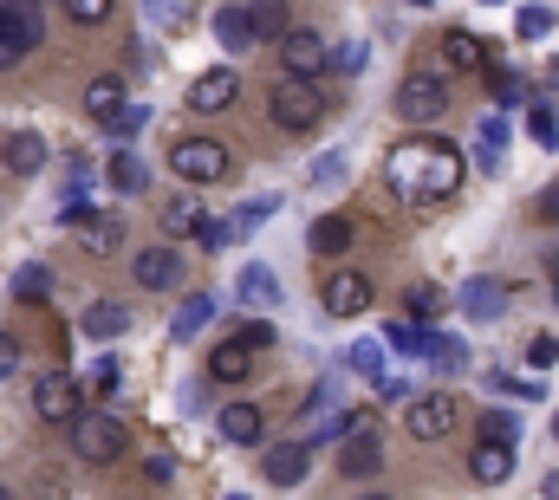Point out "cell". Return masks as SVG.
<instances>
[{
    "instance_id": "cell-34",
    "label": "cell",
    "mask_w": 559,
    "mask_h": 500,
    "mask_svg": "<svg viewBox=\"0 0 559 500\" xmlns=\"http://www.w3.org/2000/svg\"><path fill=\"white\" fill-rule=\"evenodd\" d=\"M429 365H436L442 377H455L462 365H468V345H462V338H449V332H436V338H429Z\"/></svg>"
},
{
    "instance_id": "cell-36",
    "label": "cell",
    "mask_w": 559,
    "mask_h": 500,
    "mask_svg": "<svg viewBox=\"0 0 559 500\" xmlns=\"http://www.w3.org/2000/svg\"><path fill=\"white\" fill-rule=\"evenodd\" d=\"M481 72H488L495 105H521V98H527V79H521V72H508V66H481Z\"/></svg>"
},
{
    "instance_id": "cell-42",
    "label": "cell",
    "mask_w": 559,
    "mask_h": 500,
    "mask_svg": "<svg viewBox=\"0 0 559 500\" xmlns=\"http://www.w3.org/2000/svg\"><path fill=\"white\" fill-rule=\"evenodd\" d=\"M554 118H559V111L547 105V98H540V105L527 111V136H534L540 150H559V124H554Z\"/></svg>"
},
{
    "instance_id": "cell-21",
    "label": "cell",
    "mask_w": 559,
    "mask_h": 500,
    "mask_svg": "<svg viewBox=\"0 0 559 500\" xmlns=\"http://www.w3.org/2000/svg\"><path fill=\"white\" fill-rule=\"evenodd\" d=\"M202 325H215V293H189L176 306V319H169V338L189 345V338H202Z\"/></svg>"
},
{
    "instance_id": "cell-27",
    "label": "cell",
    "mask_w": 559,
    "mask_h": 500,
    "mask_svg": "<svg viewBox=\"0 0 559 500\" xmlns=\"http://www.w3.org/2000/svg\"><path fill=\"white\" fill-rule=\"evenodd\" d=\"M118 111H124V79H111V72L92 79V85H85V118L105 124V118H118Z\"/></svg>"
},
{
    "instance_id": "cell-4",
    "label": "cell",
    "mask_w": 559,
    "mask_h": 500,
    "mask_svg": "<svg viewBox=\"0 0 559 500\" xmlns=\"http://www.w3.org/2000/svg\"><path fill=\"white\" fill-rule=\"evenodd\" d=\"M66 429H72V455L92 462V468H105V462L124 455V422H118L111 409H79Z\"/></svg>"
},
{
    "instance_id": "cell-51",
    "label": "cell",
    "mask_w": 559,
    "mask_h": 500,
    "mask_svg": "<svg viewBox=\"0 0 559 500\" xmlns=\"http://www.w3.org/2000/svg\"><path fill=\"white\" fill-rule=\"evenodd\" d=\"M527 358H534L540 371H547V365H559V338H534V345H527Z\"/></svg>"
},
{
    "instance_id": "cell-48",
    "label": "cell",
    "mask_w": 559,
    "mask_h": 500,
    "mask_svg": "<svg viewBox=\"0 0 559 500\" xmlns=\"http://www.w3.org/2000/svg\"><path fill=\"white\" fill-rule=\"evenodd\" d=\"M501 143H508V118H488V124H481V163H488V169H495Z\"/></svg>"
},
{
    "instance_id": "cell-37",
    "label": "cell",
    "mask_w": 559,
    "mask_h": 500,
    "mask_svg": "<svg viewBox=\"0 0 559 500\" xmlns=\"http://www.w3.org/2000/svg\"><path fill=\"white\" fill-rule=\"evenodd\" d=\"M189 13H195L189 0H143V20H150V26H163V33L189 26Z\"/></svg>"
},
{
    "instance_id": "cell-45",
    "label": "cell",
    "mask_w": 559,
    "mask_h": 500,
    "mask_svg": "<svg viewBox=\"0 0 559 500\" xmlns=\"http://www.w3.org/2000/svg\"><path fill=\"white\" fill-rule=\"evenodd\" d=\"M481 442H508V449H521V422H514L508 409H488V416H481Z\"/></svg>"
},
{
    "instance_id": "cell-19",
    "label": "cell",
    "mask_w": 559,
    "mask_h": 500,
    "mask_svg": "<svg viewBox=\"0 0 559 500\" xmlns=\"http://www.w3.org/2000/svg\"><path fill=\"white\" fill-rule=\"evenodd\" d=\"M0 163H7L13 176H39V169H46V136H39V130H13V136L0 143Z\"/></svg>"
},
{
    "instance_id": "cell-41",
    "label": "cell",
    "mask_w": 559,
    "mask_h": 500,
    "mask_svg": "<svg viewBox=\"0 0 559 500\" xmlns=\"http://www.w3.org/2000/svg\"><path fill=\"white\" fill-rule=\"evenodd\" d=\"M143 124H150V105H131V98H124V111H118V118H105V136L131 143V136H138Z\"/></svg>"
},
{
    "instance_id": "cell-38",
    "label": "cell",
    "mask_w": 559,
    "mask_h": 500,
    "mask_svg": "<svg viewBox=\"0 0 559 500\" xmlns=\"http://www.w3.org/2000/svg\"><path fill=\"white\" fill-rule=\"evenodd\" d=\"M345 371H358V377H371V383H378V377H384V345L358 338V345L345 352Z\"/></svg>"
},
{
    "instance_id": "cell-16",
    "label": "cell",
    "mask_w": 559,
    "mask_h": 500,
    "mask_svg": "<svg viewBox=\"0 0 559 500\" xmlns=\"http://www.w3.org/2000/svg\"><path fill=\"white\" fill-rule=\"evenodd\" d=\"M468 475H475L481 488L514 481V449H508V442H475V449H468Z\"/></svg>"
},
{
    "instance_id": "cell-7",
    "label": "cell",
    "mask_w": 559,
    "mask_h": 500,
    "mask_svg": "<svg viewBox=\"0 0 559 500\" xmlns=\"http://www.w3.org/2000/svg\"><path fill=\"white\" fill-rule=\"evenodd\" d=\"M319 299H325V312H332V319H358V312H371L378 286H371L358 266H332V273H325V286H319Z\"/></svg>"
},
{
    "instance_id": "cell-25",
    "label": "cell",
    "mask_w": 559,
    "mask_h": 500,
    "mask_svg": "<svg viewBox=\"0 0 559 500\" xmlns=\"http://www.w3.org/2000/svg\"><path fill=\"white\" fill-rule=\"evenodd\" d=\"M241 13H248V33L254 39H280L293 26V7L286 0H241Z\"/></svg>"
},
{
    "instance_id": "cell-43",
    "label": "cell",
    "mask_w": 559,
    "mask_h": 500,
    "mask_svg": "<svg viewBox=\"0 0 559 500\" xmlns=\"http://www.w3.org/2000/svg\"><path fill=\"white\" fill-rule=\"evenodd\" d=\"M118 383H124V365H118V358H98V365H92V383H85V390H92L98 403H111V396H118Z\"/></svg>"
},
{
    "instance_id": "cell-5",
    "label": "cell",
    "mask_w": 559,
    "mask_h": 500,
    "mask_svg": "<svg viewBox=\"0 0 559 500\" xmlns=\"http://www.w3.org/2000/svg\"><path fill=\"white\" fill-rule=\"evenodd\" d=\"M46 39V0H0V72Z\"/></svg>"
},
{
    "instance_id": "cell-30",
    "label": "cell",
    "mask_w": 559,
    "mask_h": 500,
    "mask_svg": "<svg viewBox=\"0 0 559 500\" xmlns=\"http://www.w3.org/2000/svg\"><path fill=\"white\" fill-rule=\"evenodd\" d=\"M274 209H280V195H254V202H241V209L228 215V241H241V235H254V228H261V222H267Z\"/></svg>"
},
{
    "instance_id": "cell-1",
    "label": "cell",
    "mask_w": 559,
    "mask_h": 500,
    "mask_svg": "<svg viewBox=\"0 0 559 500\" xmlns=\"http://www.w3.org/2000/svg\"><path fill=\"white\" fill-rule=\"evenodd\" d=\"M462 150L449 143V136H411V143H397L391 150V182H397V195H411V202H449L455 189H462Z\"/></svg>"
},
{
    "instance_id": "cell-23",
    "label": "cell",
    "mask_w": 559,
    "mask_h": 500,
    "mask_svg": "<svg viewBox=\"0 0 559 500\" xmlns=\"http://www.w3.org/2000/svg\"><path fill=\"white\" fill-rule=\"evenodd\" d=\"M436 59L455 66V72H481V66H488V46H481L475 33H442V39H436Z\"/></svg>"
},
{
    "instance_id": "cell-57",
    "label": "cell",
    "mask_w": 559,
    "mask_h": 500,
    "mask_svg": "<svg viewBox=\"0 0 559 500\" xmlns=\"http://www.w3.org/2000/svg\"><path fill=\"white\" fill-rule=\"evenodd\" d=\"M358 500H391V495H358Z\"/></svg>"
},
{
    "instance_id": "cell-58",
    "label": "cell",
    "mask_w": 559,
    "mask_h": 500,
    "mask_svg": "<svg viewBox=\"0 0 559 500\" xmlns=\"http://www.w3.org/2000/svg\"><path fill=\"white\" fill-rule=\"evenodd\" d=\"M411 7H436V0H411Z\"/></svg>"
},
{
    "instance_id": "cell-9",
    "label": "cell",
    "mask_w": 559,
    "mask_h": 500,
    "mask_svg": "<svg viewBox=\"0 0 559 500\" xmlns=\"http://www.w3.org/2000/svg\"><path fill=\"white\" fill-rule=\"evenodd\" d=\"M79 409H85V390H79V377L46 371L39 383H33V416H39V422H72Z\"/></svg>"
},
{
    "instance_id": "cell-33",
    "label": "cell",
    "mask_w": 559,
    "mask_h": 500,
    "mask_svg": "<svg viewBox=\"0 0 559 500\" xmlns=\"http://www.w3.org/2000/svg\"><path fill=\"white\" fill-rule=\"evenodd\" d=\"M13 299H26V306L52 299V266H20L13 273Z\"/></svg>"
},
{
    "instance_id": "cell-3",
    "label": "cell",
    "mask_w": 559,
    "mask_h": 500,
    "mask_svg": "<svg viewBox=\"0 0 559 500\" xmlns=\"http://www.w3.org/2000/svg\"><path fill=\"white\" fill-rule=\"evenodd\" d=\"M169 169H176L189 189H209V182H228V176H235V156H228V143H215V136H176V143H169Z\"/></svg>"
},
{
    "instance_id": "cell-50",
    "label": "cell",
    "mask_w": 559,
    "mask_h": 500,
    "mask_svg": "<svg viewBox=\"0 0 559 500\" xmlns=\"http://www.w3.org/2000/svg\"><path fill=\"white\" fill-rule=\"evenodd\" d=\"M169 475H176V462H169V455H150V462H143V481H156V488H169Z\"/></svg>"
},
{
    "instance_id": "cell-59",
    "label": "cell",
    "mask_w": 559,
    "mask_h": 500,
    "mask_svg": "<svg viewBox=\"0 0 559 500\" xmlns=\"http://www.w3.org/2000/svg\"><path fill=\"white\" fill-rule=\"evenodd\" d=\"M0 500H13V488H0Z\"/></svg>"
},
{
    "instance_id": "cell-18",
    "label": "cell",
    "mask_w": 559,
    "mask_h": 500,
    "mask_svg": "<svg viewBox=\"0 0 559 500\" xmlns=\"http://www.w3.org/2000/svg\"><path fill=\"white\" fill-rule=\"evenodd\" d=\"M352 241H358V222H352V215H319L312 235H306V248L319 253V260H338Z\"/></svg>"
},
{
    "instance_id": "cell-54",
    "label": "cell",
    "mask_w": 559,
    "mask_h": 500,
    "mask_svg": "<svg viewBox=\"0 0 559 500\" xmlns=\"http://www.w3.org/2000/svg\"><path fill=\"white\" fill-rule=\"evenodd\" d=\"M547 92H559V59L547 66Z\"/></svg>"
},
{
    "instance_id": "cell-39",
    "label": "cell",
    "mask_w": 559,
    "mask_h": 500,
    "mask_svg": "<svg viewBox=\"0 0 559 500\" xmlns=\"http://www.w3.org/2000/svg\"><path fill=\"white\" fill-rule=\"evenodd\" d=\"M442 306H449V293H442V286H429V279H423V286H411V293H404V312H411V319H436Z\"/></svg>"
},
{
    "instance_id": "cell-20",
    "label": "cell",
    "mask_w": 559,
    "mask_h": 500,
    "mask_svg": "<svg viewBox=\"0 0 559 500\" xmlns=\"http://www.w3.org/2000/svg\"><path fill=\"white\" fill-rule=\"evenodd\" d=\"M79 332H85V338H98V345H111V338H124V332H131V312H124L118 299H92V306H85V319H79Z\"/></svg>"
},
{
    "instance_id": "cell-46",
    "label": "cell",
    "mask_w": 559,
    "mask_h": 500,
    "mask_svg": "<svg viewBox=\"0 0 559 500\" xmlns=\"http://www.w3.org/2000/svg\"><path fill=\"white\" fill-rule=\"evenodd\" d=\"M554 33V7H521V39H547Z\"/></svg>"
},
{
    "instance_id": "cell-44",
    "label": "cell",
    "mask_w": 559,
    "mask_h": 500,
    "mask_svg": "<svg viewBox=\"0 0 559 500\" xmlns=\"http://www.w3.org/2000/svg\"><path fill=\"white\" fill-rule=\"evenodd\" d=\"M306 182H312V189H338V182H345V150H325V156L306 169Z\"/></svg>"
},
{
    "instance_id": "cell-24",
    "label": "cell",
    "mask_w": 559,
    "mask_h": 500,
    "mask_svg": "<svg viewBox=\"0 0 559 500\" xmlns=\"http://www.w3.org/2000/svg\"><path fill=\"white\" fill-rule=\"evenodd\" d=\"M429 338H436V325H429V319H411V312L384 325V345L404 352V358H429Z\"/></svg>"
},
{
    "instance_id": "cell-56",
    "label": "cell",
    "mask_w": 559,
    "mask_h": 500,
    "mask_svg": "<svg viewBox=\"0 0 559 500\" xmlns=\"http://www.w3.org/2000/svg\"><path fill=\"white\" fill-rule=\"evenodd\" d=\"M554 306H559V260H554Z\"/></svg>"
},
{
    "instance_id": "cell-2",
    "label": "cell",
    "mask_w": 559,
    "mask_h": 500,
    "mask_svg": "<svg viewBox=\"0 0 559 500\" xmlns=\"http://www.w3.org/2000/svg\"><path fill=\"white\" fill-rule=\"evenodd\" d=\"M267 111H274L280 130L306 136V130H319L325 118H332V98L319 92V79H280L274 92H267Z\"/></svg>"
},
{
    "instance_id": "cell-52",
    "label": "cell",
    "mask_w": 559,
    "mask_h": 500,
    "mask_svg": "<svg viewBox=\"0 0 559 500\" xmlns=\"http://www.w3.org/2000/svg\"><path fill=\"white\" fill-rule=\"evenodd\" d=\"M13 371H20V338L0 332V377H13Z\"/></svg>"
},
{
    "instance_id": "cell-26",
    "label": "cell",
    "mask_w": 559,
    "mask_h": 500,
    "mask_svg": "<svg viewBox=\"0 0 559 500\" xmlns=\"http://www.w3.org/2000/svg\"><path fill=\"white\" fill-rule=\"evenodd\" d=\"M209 377H215V383H241V377H254V352H248L241 338L215 345V352H209Z\"/></svg>"
},
{
    "instance_id": "cell-28",
    "label": "cell",
    "mask_w": 559,
    "mask_h": 500,
    "mask_svg": "<svg viewBox=\"0 0 559 500\" xmlns=\"http://www.w3.org/2000/svg\"><path fill=\"white\" fill-rule=\"evenodd\" d=\"M462 312H468V319H501V312H508V293H501L495 279H468V286H462Z\"/></svg>"
},
{
    "instance_id": "cell-60",
    "label": "cell",
    "mask_w": 559,
    "mask_h": 500,
    "mask_svg": "<svg viewBox=\"0 0 559 500\" xmlns=\"http://www.w3.org/2000/svg\"><path fill=\"white\" fill-rule=\"evenodd\" d=\"M228 500H248V495H228Z\"/></svg>"
},
{
    "instance_id": "cell-6",
    "label": "cell",
    "mask_w": 559,
    "mask_h": 500,
    "mask_svg": "<svg viewBox=\"0 0 559 500\" xmlns=\"http://www.w3.org/2000/svg\"><path fill=\"white\" fill-rule=\"evenodd\" d=\"M274 46H280V66H286V79H319V72L332 66V39H325L319 26H286Z\"/></svg>"
},
{
    "instance_id": "cell-12",
    "label": "cell",
    "mask_w": 559,
    "mask_h": 500,
    "mask_svg": "<svg viewBox=\"0 0 559 500\" xmlns=\"http://www.w3.org/2000/svg\"><path fill=\"white\" fill-rule=\"evenodd\" d=\"M455 422H462V409H455V396H449V390L411 396V436H417V442H442Z\"/></svg>"
},
{
    "instance_id": "cell-31",
    "label": "cell",
    "mask_w": 559,
    "mask_h": 500,
    "mask_svg": "<svg viewBox=\"0 0 559 500\" xmlns=\"http://www.w3.org/2000/svg\"><path fill=\"white\" fill-rule=\"evenodd\" d=\"M215 39H222L228 52H248V46H254V33H248V13H241V7H222V13H215Z\"/></svg>"
},
{
    "instance_id": "cell-10",
    "label": "cell",
    "mask_w": 559,
    "mask_h": 500,
    "mask_svg": "<svg viewBox=\"0 0 559 500\" xmlns=\"http://www.w3.org/2000/svg\"><path fill=\"white\" fill-rule=\"evenodd\" d=\"M397 111L417 118V124L442 118V111H449V85H442V72H404V85H397Z\"/></svg>"
},
{
    "instance_id": "cell-13",
    "label": "cell",
    "mask_w": 559,
    "mask_h": 500,
    "mask_svg": "<svg viewBox=\"0 0 559 500\" xmlns=\"http://www.w3.org/2000/svg\"><path fill=\"white\" fill-rule=\"evenodd\" d=\"M131 273H138L143 293H176L189 266H182V253H176V248H143L138 260H131Z\"/></svg>"
},
{
    "instance_id": "cell-49",
    "label": "cell",
    "mask_w": 559,
    "mask_h": 500,
    "mask_svg": "<svg viewBox=\"0 0 559 500\" xmlns=\"http://www.w3.org/2000/svg\"><path fill=\"white\" fill-rule=\"evenodd\" d=\"M534 222L559 228V182H547V189H540V202H534Z\"/></svg>"
},
{
    "instance_id": "cell-55",
    "label": "cell",
    "mask_w": 559,
    "mask_h": 500,
    "mask_svg": "<svg viewBox=\"0 0 559 500\" xmlns=\"http://www.w3.org/2000/svg\"><path fill=\"white\" fill-rule=\"evenodd\" d=\"M547 500H559V475H547Z\"/></svg>"
},
{
    "instance_id": "cell-22",
    "label": "cell",
    "mask_w": 559,
    "mask_h": 500,
    "mask_svg": "<svg viewBox=\"0 0 559 500\" xmlns=\"http://www.w3.org/2000/svg\"><path fill=\"white\" fill-rule=\"evenodd\" d=\"M378 468H384L378 436H345V449H338V475H345V481H365V475H378Z\"/></svg>"
},
{
    "instance_id": "cell-17",
    "label": "cell",
    "mask_w": 559,
    "mask_h": 500,
    "mask_svg": "<svg viewBox=\"0 0 559 500\" xmlns=\"http://www.w3.org/2000/svg\"><path fill=\"white\" fill-rule=\"evenodd\" d=\"M235 293H241V306H248V312H274V306H280V279H274V266L248 260V266H241V279H235Z\"/></svg>"
},
{
    "instance_id": "cell-11",
    "label": "cell",
    "mask_w": 559,
    "mask_h": 500,
    "mask_svg": "<svg viewBox=\"0 0 559 500\" xmlns=\"http://www.w3.org/2000/svg\"><path fill=\"white\" fill-rule=\"evenodd\" d=\"M235 98H241V72H235V66H209V72L189 85V111H195V118H215V111H228Z\"/></svg>"
},
{
    "instance_id": "cell-32",
    "label": "cell",
    "mask_w": 559,
    "mask_h": 500,
    "mask_svg": "<svg viewBox=\"0 0 559 500\" xmlns=\"http://www.w3.org/2000/svg\"><path fill=\"white\" fill-rule=\"evenodd\" d=\"M202 222H209V215H202L189 195H169V202H163V235H195Z\"/></svg>"
},
{
    "instance_id": "cell-47",
    "label": "cell",
    "mask_w": 559,
    "mask_h": 500,
    "mask_svg": "<svg viewBox=\"0 0 559 500\" xmlns=\"http://www.w3.org/2000/svg\"><path fill=\"white\" fill-rule=\"evenodd\" d=\"M235 338H241V345H248V352H267V345H274V325H267V319H254V312H248V319H241V332H235Z\"/></svg>"
},
{
    "instance_id": "cell-29",
    "label": "cell",
    "mask_w": 559,
    "mask_h": 500,
    "mask_svg": "<svg viewBox=\"0 0 559 500\" xmlns=\"http://www.w3.org/2000/svg\"><path fill=\"white\" fill-rule=\"evenodd\" d=\"M105 176H111V189H118V195H143V189H150V163L131 156V150H118V156L105 163Z\"/></svg>"
},
{
    "instance_id": "cell-8",
    "label": "cell",
    "mask_w": 559,
    "mask_h": 500,
    "mask_svg": "<svg viewBox=\"0 0 559 500\" xmlns=\"http://www.w3.org/2000/svg\"><path fill=\"white\" fill-rule=\"evenodd\" d=\"M66 228H72V241H79V248L98 253V260L124 248V222H118V215H105V209H85V202H79V209H66Z\"/></svg>"
},
{
    "instance_id": "cell-40",
    "label": "cell",
    "mask_w": 559,
    "mask_h": 500,
    "mask_svg": "<svg viewBox=\"0 0 559 500\" xmlns=\"http://www.w3.org/2000/svg\"><path fill=\"white\" fill-rule=\"evenodd\" d=\"M59 7H66L72 26H105V20L118 13V0H59Z\"/></svg>"
},
{
    "instance_id": "cell-15",
    "label": "cell",
    "mask_w": 559,
    "mask_h": 500,
    "mask_svg": "<svg viewBox=\"0 0 559 500\" xmlns=\"http://www.w3.org/2000/svg\"><path fill=\"white\" fill-rule=\"evenodd\" d=\"M215 429H222V442H235V449H254V442L267 436V416H261V403H228V409L215 416Z\"/></svg>"
},
{
    "instance_id": "cell-61",
    "label": "cell",
    "mask_w": 559,
    "mask_h": 500,
    "mask_svg": "<svg viewBox=\"0 0 559 500\" xmlns=\"http://www.w3.org/2000/svg\"><path fill=\"white\" fill-rule=\"evenodd\" d=\"M554 436H559V416H554Z\"/></svg>"
},
{
    "instance_id": "cell-35",
    "label": "cell",
    "mask_w": 559,
    "mask_h": 500,
    "mask_svg": "<svg viewBox=\"0 0 559 500\" xmlns=\"http://www.w3.org/2000/svg\"><path fill=\"white\" fill-rule=\"evenodd\" d=\"M365 66H371V46H365V39H345V46H332V66H325V72H338V79H358Z\"/></svg>"
},
{
    "instance_id": "cell-14",
    "label": "cell",
    "mask_w": 559,
    "mask_h": 500,
    "mask_svg": "<svg viewBox=\"0 0 559 500\" xmlns=\"http://www.w3.org/2000/svg\"><path fill=\"white\" fill-rule=\"evenodd\" d=\"M261 475H267L274 488H299V481L312 475V442H306V436H299V442H274L267 462H261Z\"/></svg>"
},
{
    "instance_id": "cell-53",
    "label": "cell",
    "mask_w": 559,
    "mask_h": 500,
    "mask_svg": "<svg viewBox=\"0 0 559 500\" xmlns=\"http://www.w3.org/2000/svg\"><path fill=\"white\" fill-rule=\"evenodd\" d=\"M378 396L397 403V396H411V383H404V377H378Z\"/></svg>"
},
{
    "instance_id": "cell-62",
    "label": "cell",
    "mask_w": 559,
    "mask_h": 500,
    "mask_svg": "<svg viewBox=\"0 0 559 500\" xmlns=\"http://www.w3.org/2000/svg\"><path fill=\"white\" fill-rule=\"evenodd\" d=\"M488 7H495V0H488Z\"/></svg>"
}]
</instances>
